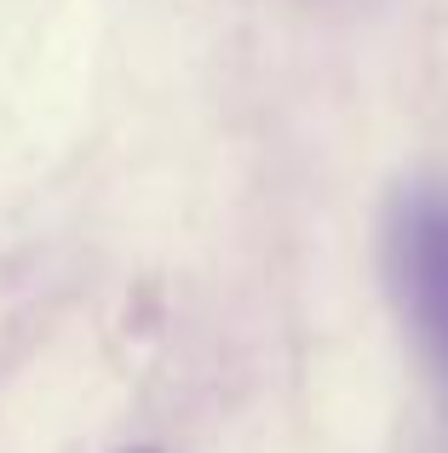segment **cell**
Segmentation results:
<instances>
[{"label":"cell","mask_w":448,"mask_h":453,"mask_svg":"<svg viewBox=\"0 0 448 453\" xmlns=\"http://www.w3.org/2000/svg\"><path fill=\"white\" fill-rule=\"evenodd\" d=\"M121 453H156V448H121Z\"/></svg>","instance_id":"2"},{"label":"cell","mask_w":448,"mask_h":453,"mask_svg":"<svg viewBox=\"0 0 448 453\" xmlns=\"http://www.w3.org/2000/svg\"><path fill=\"white\" fill-rule=\"evenodd\" d=\"M385 258H391V288L403 299V316L414 321L420 344L448 379V196L443 189H408L391 207Z\"/></svg>","instance_id":"1"}]
</instances>
